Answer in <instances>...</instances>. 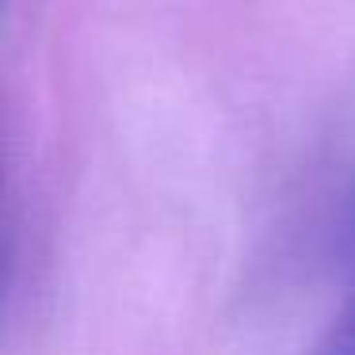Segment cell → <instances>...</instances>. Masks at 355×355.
I'll return each mask as SVG.
<instances>
[{
  "mask_svg": "<svg viewBox=\"0 0 355 355\" xmlns=\"http://www.w3.org/2000/svg\"><path fill=\"white\" fill-rule=\"evenodd\" d=\"M309 355H355V283L347 291L340 313L332 317V324L324 329V336L317 340V347Z\"/></svg>",
  "mask_w": 355,
  "mask_h": 355,
  "instance_id": "1",
  "label": "cell"
}]
</instances>
